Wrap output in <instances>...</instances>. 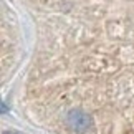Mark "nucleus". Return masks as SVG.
Wrapping results in <instances>:
<instances>
[{
  "mask_svg": "<svg viewBox=\"0 0 134 134\" xmlns=\"http://www.w3.org/2000/svg\"><path fill=\"white\" fill-rule=\"evenodd\" d=\"M66 124L70 126L71 131L78 132V134H85L93 127V116L88 114L83 109H71L66 116Z\"/></svg>",
  "mask_w": 134,
  "mask_h": 134,
  "instance_id": "obj_1",
  "label": "nucleus"
},
{
  "mask_svg": "<svg viewBox=\"0 0 134 134\" xmlns=\"http://www.w3.org/2000/svg\"><path fill=\"white\" fill-rule=\"evenodd\" d=\"M2 113H3V114L7 113V104H5V103H2Z\"/></svg>",
  "mask_w": 134,
  "mask_h": 134,
  "instance_id": "obj_2",
  "label": "nucleus"
},
{
  "mask_svg": "<svg viewBox=\"0 0 134 134\" xmlns=\"http://www.w3.org/2000/svg\"><path fill=\"white\" fill-rule=\"evenodd\" d=\"M3 134H20V132H17V131H5Z\"/></svg>",
  "mask_w": 134,
  "mask_h": 134,
  "instance_id": "obj_3",
  "label": "nucleus"
}]
</instances>
